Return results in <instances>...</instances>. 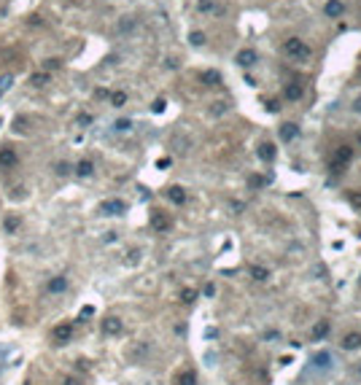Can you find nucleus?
<instances>
[{"label":"nucleus","instance_id":"obj_10","mask_svg":"<svg viewBox=\"0 0 361 385\" xmlns=\"http://www.w3.org/2000/svg\"><path fill=\"white\" fill-rule=\"evenodd\" d=\"M151 227L157 229V232H167L170 229V221H167V216H164V213H151Z\"/></svg>","mask_w":361,"mask_h":385},{"label":"nucleus","instance_id":"obj_23","mask_svg":"<svg viewBox=\"0 0 361 385\" xmlns=\"http://www.w3.org/2000/svg\"><path fill=\"white\" fill-rule=\"evenodd\" d=\"M19 224H22V221H19V216H8V218H6V232L14 234V232L19 229Z\"/></svg>","mask_w":361,"mask_h":385},{"label":"nucleus","instance_id":"obj_18","mask_svg":"<svg viewBox=\"0 0 361 385\" xmlns=\"http://www.w3.org/2000/svg\"><path fill=\"white\" fill-rule=\"evenodd\" d=\"M259 159L272 162V159H275V146H272V143H262V146H259Z\"/></svg>","mask_w":361,"mask_h":385},{"label":"nucleus","instance_id":"obj_35","mask_svg":"<svg viewBox=\"0 0 361 385\" xmlns=\"http://www.w3.org/2000/svg\"><path fill=\"white\" fill-rule=\"evenodd\" d=\"M43 68H46V70H54V68H59V59H46V62H43Z\"/></svg>","mask_w":361,"mask_h":385},{"label":"nucleus","instance_id":"obj_38","mask_svg":"<svg viewBox=\"0 0 361 385\" xmlns=\"http://www.w3.org/2000/svg\"><path fill=\"white\" fill-rule=\"evenodd\" d=\"M213 294H216V286H213V283H208V286H205V297H213Z\"/></svg>","mask_w":361,"mask_h":385},{"label":"nucleus","instance_id":"obj_41","mask_svg":"<svg viewBox=\"0 0 361 385\" xmlns=\"http://www.w3.org/2000/svg\"><path fill=\"white\" fill-rule=\"evenodd\" d=\"M359 143H361V135H359Z\"/></svg>","mask_w":361,"mask_h":385},{"label":"nucleus","instance_id":"obj_17","mask_svg":"<svg viewBox=\"0 0 361 385\" xmlns=\"http://www.w3.org/2000/svg\"><path fill=\"white\" fill-rule=\"evenodd\" d=\"M199 78H202V84H208V87H218V84H221V73H218V70H205Z\"/></svg>","mask_w":361,"mask_h":385},{"label":"nucleus","instance_id":"obj_16","mask_svg":"<svg viewBox=\"0 0 361 385\" xmlns=\"http://www.w3.org/2000/svg\"><path fill=\"white\" fill-rule=\"evenodd\" d=\"M329 334V321H318L313 326V334H310V339H313V342H318V339H324Z\"/></svg>","mask_w":361,"mask_h":385},{"label":"nucleus","instance_id":"obj_34","mask_svg":"<svg viewBox=\"0 0 361 385\" xmlns=\"http://www.w3.org/2000/svg\"><path fill=\"white\" fill-rule=\"evenodd\" d=\"M78 124H81V127H87V124H92V116H89V113H81V116H78Z\"/></svg>","mask_w":361,"mask_h":385},{"label":"nucleus","instance_id":"obj_5","mask_svg":"<svg viewBox=\"0 0 361 385\" xmlns=\"http://www.w3.org/2000/svg\"><path fill=\"white\" fill-rule=\"evenodd\" d=\"M73 329H76V323H73V321H68V323H59V326H54L52 337L57 339V342H68V339L73 337Z\"/></svg>","mask_w":361,"mask_h":385},{"label":"nucleus","instance_id":"obj_36","mask_svg":"<svg viewBox=\"0 0 361 385\" xmlns=\"http://www.w3.org/2000/svg\"><path fill=\"white\" fill-rule=\"evenodd\" d=\"M164 105H167L164 100H157V103H154V113H162V111H164Z\"/></svg>","mask_w":361,"mask_h":385},{"label":"nucleus","instance_id":"obj_26","mask_svg":"<svg viewBox=\"0 0 361 385\" xmlns=\"http://www.w3.org/2000/svg\"><path fill=\"white\" fill-rule=\"evenodd\" d=\"M189 43H192V46H202L205 43V33H197V30H194V33L189 35Z\"/></svg>","mask_w":361,"mask_h":385},{"label":"nucleus","instance_id":"obj_29","mask_svg":"<svg viewBox=\"0 0 361 385\" xmlns=\"http://www.w3.org/2000/svg\"><path fill=\"white\" fill-rule=\"evenodd\" d=\"M54 167H57V175H70V170H73L68 162H57Z\"/></svg>","mask_w":361,"mask_h":385},{"label":"nucleus","instance_id":"obj_20","mask_svg":"<svg viewBox=\"0 0 361 385\" xmlns=\"http://www.w3.org/2000/svg\"><path fill=\"white\" fill-rule=\"evenodd\" d=\"M286 97L289 100H299L302 97V84H289V87H286Z\"/></svg>","mask_w":361,"mask_h":385},{"label":"nucleus","instance_id":"obj_42","mask_svg":"<svg viewBox=\"0 0 361 385\" xmlns=\"http://www.w3.org/2000/svg\"><path fill=\"white\" fill-rule=\"evenodd\" d=\"M0 97H3V92H0Z\"/></svg>","mask_w":361,"mask_h":385},{"label":"nucleus","instance_id":"obj_28","mask_svg":"<svg viewBox=\"0 0 361 385\" xmlns=\"http://www.w3.org/2000/svg\"><path fill=\"white\" fill-rule=\"evenodd\" d=\"M111 103L116 105V108H122V105L127 103V94H124V92H113L111 94Z\"/></svg>","mask_w":361,"mask_h":385},{"label":"nucleus","instance_id":"obj_9","mask_svg":"<svg viewBox=\"0 0 361 385\" xmlns=\"http://www.w3.org/2000/svg\"><path fill=\"white\" fill-rule=\"evenodd\" d=\"M253 62H256V52H253V49H243V52H237V65L240 68H251Z\"/></svg>","mask_w":361,"mask_h":385},{"label":"nucleus","instance_id":"obj_14","mask_svg":"<svg viewBox=\"0 0 361 385\" xmlns=\"http://www.w3.org/2000/svg\"><path fill=\"white\" fill-rule=\"evenodd\" d=\"M324 11H326V17H332V19H337V17H343V11H345V6L340 3V0H329L326 6H324Z\"/></svg>","mask_w":361,"mask_h":385},{"label":"nucleus","instance_id":"obj_15","mask_svg":"<svg viewBox=\"0 0 361 385\" xmlns=\"http://www.w3.org/2000/svg\"><path fill=\"white\" fill-rule=\"evenodd\" d=\"M167 199H170V202H175V205H183V202H186V192H183L180 186H170L167 189Z\"/></svg>","mask_w":361,"mask_h":385},{"label":"nucleus","instance_id":"obj_21","mask_svg":"<svg viewBox=\"0 0 361 385\" xmlns=\"http://www.w3.org/2000/svg\"><path fill=\"white\" fill-rule=\"evenodd\" d=\"M329 361H332V356H329V353H318V356L313 358L315 369H326V367H329Z\"/></svg>","mask_w":361,"mask_h":385},{"label":"nucleus","instance_id":"obj_1","mask_svg":"<svg viewBox=\"0 0 361 385\" xmlns=\"http://www.w3.org/2000/svg\"><path fill=\"white\" fill-rule=\"evenodd\" d=\"M283 52L294 59H310V46L302 41V38H289L283 43Z\"/></svg>","mask_w":361,"mask_h":385},{"label":"nucleus","instance_id":"obj_7","mask_svg":"<svg viewBox=\"0 0 361 385\" xmlns=\"http://www.w3.org/2000/svg\"><path fill=\"white\" fill-rule=\"evenodd\" d=\"M122 329H124V323H122V318H116V315H111V318H105L103 321V332L108 334V337L122 334Z\"/></svg>","mask_w":361,"mask_h":385},{"label":"nucleus","instance_id":"obj_3","mask_svg":"<svg viewBox=\"0 0 361 385\" xmlns=\"http://www.w3.org/2000/svg\"><path fill=\"white\" fill-rule=\"evenodd\" d=\"M100 210H103L105 216H122V213H127V202L124 199H105L100 205Z\"/></svg>","mask_w":361,"mask_h":385},{"label":"nucleus","instance_id":"obj_40","mask_svg":"<svg viewBox=\"0 0 361 385\" xmlns=\"http://www.w3.org/2000/svg\"><path fill=\"white\" fill-rule=\"evenodd\" d=\"M359 374H361V364H359Z\"/></svg>","mask_w":361,"mask_h":385},{"label":"nucleus","instance_id":"obj_30","mask_svg":"<svg viewBox=\"0 0 361 385\" xmlns=\"http://www.w3.org/2000/svg\"><path fill=\"white\" fill-rule=\"evenodd\" d=\"M148 353V345H135L132 348V356H138V358H143Z\"/></svg>","mask_w":361,"mask_h":385},{"label":"nucleus","instance_id":"obj_31","mask_svg":"<svg viewBox=\"0 0 361 385\" xmlns=\"http://www.w3.org/2000/svg\"><path fill=\"white\" fill-rule=\"evenodd\" d=\"M11 84H14V76H3V78H0V92H6Z\"/></svg>","mask_w":361,"mask_h":385},{"label":"nucleus","instance_id":"obj_12","mask_svg":"<svg viewBox=\"0 0 361 385\" xmlns=\"http://www.w3.org/2000/svg\"><path fill=\"white\" fill-rule=\"evenodd\" d=\"M175 385H197V374H194V369H183V372H178Z\"/></svg>","mask_w":361,"mask_h":385},{"label":"nucleus","instance_id":"obj_24","mask_svg":"<svg viewBox=\"0 0 361 385\" xmlns=\"http://www.w3.org/2000/svg\"><path fill=\"white\" fill-rule=\"evenodd\" d=\"M46 81H49V73H46V70H43V73H35V76L30 78V84H33V87H43Z\"/></svg>","mask_w":361,"mask_h":385},{"label":"nucleus","instance_id":"obj_19","mask_svg":"<svg viewBox=\"0 0 361 385\" xmlns=\"http://www.w3.org/2000/svg\"><path fill=\"white\" fill-rule=\"evenodd\" d=\"M251 278L259 280V283H264V280L270 278V269H264V267H259V264H253V267H251Z\"/></svg>","mask_w":361,"mask_h":385},{"label":"nucleus","instance_id":"obj_6","mask_svg":"<svg viewBox=\"0 0 361 385\" xmlns=\"http://www.w3.org/2000/svg\"><path fill=\"white\" fill-rule=\"evenodd\" d=\"M353 159V148L350 146H340L337 151H334V162H332V167L337 170V167H345V164Z\"/></svg>","mask_w":361,"mask_h":385},{"label":"nucleus","instance_id":"obj_8","mask_svg":"<svg viewBox=\"0 0 361 385\" xmlns=\"http://www.w3.org/2000/svg\"><path fill=\"white\" fill-rule=\"evenodd\" d=\"M297 135H299V127H297L294 122H289V124H283V127H280V140H283V143H291Z\"/></svg>","mask_w":361,"mask_h":385},{"label":"nucleus","instance_id":"obj_27","mask_svg":"<svg viewBox=\"0 0 361 385\" xmlns=\"http://www.w3.org/2000/svg\"><path fill=\"white\" fill-rule=\"evenodd\" d=\"M113 129H116V132H127V129H132V122H129V119H119V122L113 124Z\"/></svg>","mask_w":361,"mask_h":385},{"label":"nucleus","instance_id":"obj_4","mask_svg":"<svg viewBox=\"0 0 361 385\" xmlns=\"http://www.w3.org/2000/svg\"><path fill=\"white\" fill-rule=\"evenodd\" d=\"M17 162H19V157H17V151H14L11 146H3V148H0V170L17 167Z\"/></svg>","mask_w":361,"mask_h":385},{"label":"nucleus","instance_id":"obj_37","mask_svg":"<svg viewBox=\"0 0 361 385\" xmlns=\"http://www.w3.org/2000/svg\"><path fill=\"white\" fill-rule=\"evenodd\" d=\"M350 205H353V208H361V194H350Z\"/></svg>","mask_w":361,"mask_h":385},{"label":"nucleus","instance_id":"obj_13","mask_svg":"<svg viewBox=\"0 0 361 385\" xmlns=\"http://www.w3.org/2000/svg\"><path fill=\"white\" fill-rule=\"evenodd\" d=\"M92 173H94V162L92 159H81V162L76 164V175L78 178H89Z\"/></svg>","mask_w":361,"mask_h":385},{"label":"nucleus","instance_id":"obj_39","mask_svg":"<svg viewBox=\"0 0 361 385\" xmlns=\"http://www.w3.org/2000/svg\"><path fill=\"white\" fill-rule=\"evenodd\" d=\"M62 385H81V383H78L76 377H65V380H62Z\"/></svg>","mask_w":361,"mask_h":385},{"label":"nucleus","instance_id":"obj_22","mask_svg":"<svg viewBox=\"0 0 361 385\" xmlns=\"http://www.w3.org/2000/svg\"><path fill=\"white\" fill-rule=\"evenodd\" d=\"M194 299H197V291H194V288H183V291H180V302L183 304H192Z\"/></svg>","mask_w":361,"mask_h":385},{"label":"nucleus","instance_id":"obj_11","mask_svg":"<svg viewBox=\"0 0 361 385\" xmlns=\"http://www.w3.org/2000/svg\"><path fill=\"white\" fill-rule=\"evenodd\" d=\"M343 348H345V350H359V348H361V334H359V332L345 334V337H343Z\"/></svg>","mask_w":361,"mask_h":385},{"label":"nucleus","instance_id":"obj_25","mask_svg":"<svg viewBox=\"0 0 361 385\" xmlns=\"http://www.w3.org/2000/svg\"><path fill=\"white\" fill-rule=\"evenodd\" d=\"M197 11H202V14H208V11H216L213 0H197Z\"/></svg>","mask_w":361,"mask_h":385},{"label":"nucleus","instance_id":"obj_2","mask_svg":"<svg viewBox=\"0 0 361 385\" xmlns=\"http://www.w3.org/2000/svg\"><path fill=\"white\" fill-rule=\"evenodd\" d=\"M68 288H70L68 275H54V278L46 280V294L49 297H59V294H65Z\"/></svg>","mask_w":361,"mask_h":385},{"label":"nucleus","instance_id":"obj_33","mask_svg":"<svg viewBox=\"0 0 361 385\" xmlns=\"http://www.w3.org/2000/svg\"><path fill=\"white\" fill-rule=\"evenodd\" d=\"M132 27H135V22H132V19H124V22L119 24V30H122V33H127V30H132Z\"/></svg>","mask_w":361,"mask_h":385},{"label":"nucleus","instance_id":"obj_32","mask_svg":"<svg viewBox=\"0 0 361 385\" xmlns=\"http://www.w3.org/2000/svg\"><path fill=\"white\" fill-rule=\"evenodd\" d=\"M264 108H267L270 113H278V108H280V105L275 103V100H267V103H264Z\"/></svg>","mask_w":361,"mask_h":385}]
</instances>
